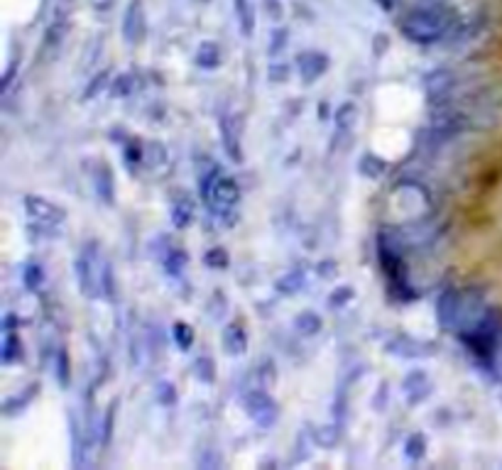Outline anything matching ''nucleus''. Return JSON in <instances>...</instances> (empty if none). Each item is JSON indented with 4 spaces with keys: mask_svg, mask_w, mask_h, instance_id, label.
<instances>
[{
    "mask_svg": "<svg viewBox=\"0 0 502 470\" xmlns=\"http://www.w3.org/2000/svg\"><path fill=\"white\" fill-rule=\"evenodd\" d=\"M454 25V13L444 3H429L414 8L405 20L400 29L409 42L414 44H431L439 42Z\"/></svg>",
    "mask_w": 502,
    "mask_h": 470,
    "instance_id": "obj_1",
    "label": "nucleus"
},
{
    "mask_svg": "<svg viewBox=\"0 0 502 470\" xmlns=\"http://www.w3.org/2000/svg\"><path fill=\"white\" fill-rule=\"evenodd\" d=\"M76 279L79 286L86 296H98L101 291V272L96 267V245L86 242V247L81 250V255L76 257Z\"/></svg>",
    "mask_w": 502,
    "mask_h": 470,
    "instance_id": "obj_2",
    "label": "nucleus"
},
{
    "mask_svg": "<svg viewBox=\"0 0 502 470\" xmlns=\"http://www.w3.org/2000/svg\"><path fill=\"white\" fill-rule=\"evenodd\" d=\"M25 209H27V216L32 221H39V226L42 228H54V226H59L64 221V209H59L57 204H52V201H47L44 196H37V194H27L25 196Z\"/></svg>",
    "mask_w": 502,
    "mask_h": 470,
    "instance_id": "obj_3",
    "label": "nucleus"
},
{
    "mask_svg": "<svg viewBox=\"0 0 502 470\" xmlns=\"http://www.w3.org/2000/svg\"><path fill=\"white\" fill-rule=\"evenodd\" d=\"M245 407L247 414L255 419L260 427H270L277 419V404L270 399V394H265L262 389H252L245 397Z\"/></svg>",
    "mask_w": 502,
    "mask_h": 470,
    "instance_id": "obj_4",
    "label": "nucleus"
},
{
    "mask_svg": "<svg viewBox=\"0 0 502 470\" xmlns=\"http://www.w3.org/2000/svg\"><path fill=\"white\" fill-rule=\"evenodd\" d=\"M123 34L130 44L140 42V37L145 34V13H142L140 0H130L126 10V22H123Z\"/></svg>",
    "mask_w": 502,
    "mask_h": 470,
    "instance_id": "obj_5",
    "label": "nucleus"
},
{
    "mask_svg": "<svg viewBox=\"0 0 502 470\" xmlns=\"http://www.w3.org/2000/svg\"><path fill=\"white\" fill-rule=\"evenodd\" d=\"M297 67H299V74H301V78H304V83H311V81H316L321 74H326V69H329V57L321 52H304V54H299V59H297Z\"/></svg>",
    "mask_w": 502,
    "mask_h": 470,
    "instance_id": "obj_6",
    "label": "nucleus"
},
{
    "mask_svg": "<svg viewBox=\"0 0 502 470\" xmlns=\"http://www.w3.org/2000/svg\"><path fill=\"white\" fill-rule=\"evenodd\" d=\"M459 314H461V296L456 291H446L439 301V321L444 326H451L459 321Z\"/></svg>",
    "mask_w": 502,
    "mask_h": 470,
    "instance_id": "obj_7",
    "label": "nucleus"
},
{
    "mask_svg": "<svg viewBox=\"0 0 502 470\" xmlns=\"http://www.w3.org/2000/svg\"><path fill=\"white\" fill-rule=\"evenodd\" d=\"M223 348L228 350V355H243L247 348V338L243 333L240 326L231 324L226 331H223Z\"/></svg>",
    "mask_w": 502,
    "mask_h": 470,
    "instance_id": "obj_8",
    "label": "nucleus"
},
{
    "mask_svg": "<svg viewBox=\"0 0 502 470\" xmlns=\"http://www.w3.org/2000/svg\"><path fill=\"white\" fill-rule=\"evenodd\" d=\"M191 219H194V204H191V199L189 196H177V201H174V206H172V221H174V226L177 228H186L189 223H191Z\"/></svg>",
    "mask_w": 502,
    "mask_h": 470,
    "instance_id": "obj_9",
    "label": "nucleus"
},
{
    "mask_svg": "<svg viewBox=\"0 0 502 470\" xmlns=\"http://www.w3.org/2000/svg\"><path fill=\"white\" fill-rule=\"evenodd\" d=\"M196 64L201 69H216L221 64V52H218L216 42H203L196 52Z\"/></svg>",
    "mask_w": 502,
    "mask_h": 470,
    "instance_id": "obj_10",
    "label": "nucleus"
},
{
    "mask_svg": "<svg viewBox=\"0 0 502 470\" xmlns=\"http://www.w3.org/2000/svg\"><path fill=\"white\" fill-rule=\"evenodd\" d=\"M294 326L301 331L304 336H314L321 331V326H324V321H321L319 314H314V311H301L299 316H297Z\"/></svg>",
    "mask_w": 502,
    "mask_h": 470,
    "instance_id": "obj_11",
    "label": "nucleus"
},
{
    "mask_svg": "<svg viewBox=\"0 0 502 470\" xmlns=\"http://www.w3.org/2000/svg\"><path fill=\"white\" fill-rule=\"evenodd\" d=\"M18 358H22V343H20V338L13 331H8L3 343V363H13Z\"/></svg>",
    "mask_w": 502,
    "mask_h": 470,
    "instance_id": "obj_12",
    "label": "nucleus"
},
{
    "mask_svg": "<svg viewBox=\"0 0 502 470\" xmlns=\"http://www.w3.org/2000/svg\"><path fill=\"white\" fill-rule=\"evenodd\" d=\"M233 5H236L238 18H240L243 34H247V37H250V34H252V25H255V20H252V10H250V0H233Z\"/></svg>",
    "mask_w": 502,
    "mask_h": 470,
    "instance_id": "obj_13",
    "label": "nucleus"
},
{
    "mask_svg": "<svg viewBox=\"0 0 502 470\" xmlns=\"http://www.w3.org/2000/svg\"><path fill=\"white\" fill-rule=\"evenodd\" d=\"M172 333H174V340L179 343V348L182 350H189L191 348V343H194V331H191V326L189 324H174L172 326Z\"/></svg>",
    "mask_w": 502,
    "mask_h": 470,
    "instance_id": "obj_14",
    "label": "nucleus"
},
{
    "mask_svg": "<svg viewBox=\"0 0 502 470\" xmlns=\"http://www.w3.org/2000/svg\"><path fill=\"white\" fill-rule=\"evenodd\" d=\"M431 81H429V96H441L446 93V88L451 86V74L449 71H436L431 74Z\"/></svg>",
    "mask_w": 502,
    "mask_h": 470,
    "instance_id": "obj_15",
    "label": "nucleus"
},
{
    "mask_svg": "<svg viewBox=\"0 0 502 470\" xmlns=\"http://www.w3.org/2000/svg\"><path fill=\"white\" fill-rule=\"evenodd\" d=\"M385 170H387V165H385V162L377 160V157H370V155L362 157V162H360V172H362V174H365V177H380Z\"/></svg>",
    "mask_w": 502,
    "mask_h": 470,
    "instance_id": "obj_16",
    "label": "nucleus"
},
{
    "mask_svg": "<svg viewBox=\"0 0 502 470\" xmlns=\"http://www.w3.org/2000/svg\"><path fill=\"white\" fill-rule=\"evenodd\" d=\"M301 282H304V275H301V272H290V275L282 277V279L277 282V289L285 291V294H292V291L299 289Z\"/></svg>",
    "mask_w": 502,
    "mask_h": 470,
    "instance_id": "obj_17",
    "label": "nucleus"
},
{
    "mask_svg": "<svg viewBox=\"0 0 502 470\" xmlns=\"http://www.w3.org/2000/svg\"><path fill=\"white\" fill-rule=\"evenodd\" d=\"M353 123H355V106H353V103H346V106L338 108L336 125L341 127V130H346V127H351Z\"/></svg>",
    "mask_w": 502,
    "mask_h": 470,
    "instance_id": "obj_18",
    "label": "nucleus"
},
{
    "mask_svg": "<svg viewBox=\"0 0 502 470\" xmlns=\"http://www.w3.org/2000/svg\"><path fill=\"white\" fill-rule=\"evenodd\" d=\"M22 279H25V284H27V289H37V286L42 284V279H44L42 267H39V265H27V267H25Z\"/></svg>",
    "mask_w": 502,
    "mask_h": 470,
    "instance_id": "obj_19",
    "label": "nucleus"
},
{
    "mask_svg": "<svg viewBox=\"0 0 502 470\" xmlns=\"http://www.w3.org/2000/svg\"><path fill=\"white\" fill-rule=\"evenodd\" d=\"M424 451H426V443H424V436L421 434H414V436L407 441V456L409 458H421L424 456Z\"/></svg>",
    "mask_w": 502,
    "mask_h": 470,
    "instance_id": "obj_20",
    "label": "nucleus"
},
{
    "mask_svg": "<svg viewBox=\"0 0 502 470\" xmlns=\"http://www.w3.org/2000/svg\"><path fill=\"white\" fill-rule=\"evenodd\" d=\"M194 373L203 382H213V363L208 358H198L196 365H194Z\"/></svg>",
    "mask_w": 502,
    "mask_h": 470,
    "instance_id": "obj_21",
    "label": "nucleus"
},
{
    "mask_svg": "<svg viewBox=\"0 0 502 470\" xmlns=\"http://www.w3.org/2000/svg\"><path fill=\"white\" fill-rule=\"evenodd\" d=\"M57 380L64 385V387L69 385V355L64 348L57 353Z\"/></svg>",
    "mask_w": 502,
    "mask_h": 470,
    "instance_id": "obj_22",
    "label": "nucleus"
},
{
    "mask_svg": "<svg viewBox=\"0 0 502 470\" xmlns=\"http://www.w3.org/2000/svg\"><path fill=\"white\" fill-rule=\"evenodd\" d=\"M203 262H206L208 267H226L228 265V255H226V250H223V247H213V250L206 252Z\"/></svg>",
    "mask_w": 502,
    "mask_h": 470,
    "instance_id": "obj_23",
    "label": "nucleus"
},
{
    "mask_svg": "<svg viewBox=\"0 0 502 470\" xmlns=\"http://www.w3.org/2000/svg\"><path fill=\"white\" fill-rule=\"evenodd\" d=\"M287 27H277V29H272V42H270V54L275 57V54H280L282 52V47L287 44Z\"/></svg>",
    "mask_w": 502,
    "mask_h": 470,
    "instance_id": "obj_24",
    "label": "nucleus"
},
{
    "mask_svg": "<svg viewBox=\"0 0 502 470\" xmlns=\"http://www.w3.org/2000/svg\"><path fill=\"white\" fill-rule=\"evenodd\" d=\"M353 299V289L351 286H338V289L331 294V306H343L346 301H351Z\"/></svg>",
    "mask_w": 502,
    "mask_h": 470,
    "instance_id": "obj_25",
    "label": "nucleus"
},
{
    "mask_svg": "<svg viewBox=\"0 0 502 470\" xmlns=\"http://www.w3.org/2000/svg\"><path fill=\"white\" fill-rule=\"evenodd\" d=\"M106 81H108V71H101V74H98V76L91 81V86H88L86 91H83V98H86V101H88V98H93V93L101 91V88L106 86Z\"/></svg>",
    "mask_w": 502,
    "mask_h": 470,
    "instance_id": "obj_26",
    "label": "nucleus"
},
{
    "mask_svg": "<svg viewBox=\"0 0 502 470\" xmlns=\"http://www.w3.org/2000/svg\"><path fill=\"white\" fill-rule=\"evenodd\" d=\"M130 93V86H128V76H118L116 83H113V96H128Z\"/></svg>",
    "mask_w": 502,
    "mask_h": 470,
    "instance_id": "obj_27",
    "label": "nucleus"
},
{
    "mask_svg": "<svg viewBox=\"0 0 502 470\" xmlns=\"http://www.w3.org/2000/svg\"><path fill=\"white\" fill-rule=\"evenodd\" d=\"M287 74H290V69H287V67H280V64H275V67L270 69V76H272V81H285V78H287Z\"/></svg>",
    "mask_w": 502,
    "mask_h": 470,
    "instance_id": "obj_28",
    "label": "nucleus"
},
{
    "mask_svg": "<svg viewBox=\"0 0 502 470\" xmlns=\"http://www.w3.org/2000/svg\"><path fill=\"white\" fill-rule=\"evenodd\" d=\"M157 389H160V399H162V402H165V404H169V402H174V399H177V394H167V392H172V389H174L172 385L162 382Z\"/></svg>",
    "mask_w": 502,
    "mask_h": 470,
    "instance_id": "obj_29",
    "label": "nucleus"
},
{
    "mask_svg": "<svg viewBox=\"0 0 502 470\" xmlns=\"http://www.w3.org/2000/svg\"><path fill=\"white\" fill-rule=\"evenodd\" d=\"M113 409H116V402L111 404V409H108L106 414V422H103V434H106V441L111 438V429H113Z\"/></svg>",
    "mask_w": 502,
    "mask_h": 470,
    "instance_id": "obj_30",
    "label": "nucleus"
},
{
    "mask_svg": "<svg viewBox=\"0 0 502 470\" xmlns=\"http://www.w3.org/2000/svg\"><path fill=\"white\" fill-rule=\"evenodd\" d=\"M265 3H267V8H270L272 18L280 20L282 18V3H280V0H265Z\"/></svg>",
    "mask_w": 502,
    "mask_h": 470,
    "instance_id": "obj_31",
    "label": "nucleus"
}]
</instances>
